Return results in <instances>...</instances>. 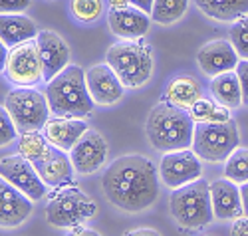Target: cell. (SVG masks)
I'll use <instances>...</instances> for the list:
<instances>
[{"instance_id":"13","label":"cell","mask_w":248,"mask_h":236,"mask_svg":"<svg viewBox=\"0 0 248 236\" xmlns=\"http://www.w3.org/2000/svg\"><path fill=\"white\" fill-rule=\"evenodd\" d=\"M70 159L79 175L95 173L108 159V143L101 137V133L88 129L70 151Z\"/></svg>"},{"instance_id":"2","label":"cell","mask_w":248,"mask_h":236,"mask_svg":"<svg viewBox=\"0 0 248 236\" xmlns=\"http://www.w3.org/2000/svg\"><path fill=\"white\" fill-rule=\"evenodd\" d=\"M145 133L153 149L161 153H173L193 147L195 121L187 110L169 101L157 103L147 115Z\"/></svg>"},{"instance_id":"26","label":"cell","mask_w":248,"mask_h":236,"mask_svg":"<svg viewBox=\"0 0 248 236\" xmlns=\"http://www.w3.org/2000/svg\"><path fill=\"white\" fill-rule=\"evenodd\" d=\"M189 8V0H155L153 10H151V20L157 24H173L181 20Z\"/></svg>"},{"instance_id":"4","label":"cell","mask_w":248,"mask_h":236,"mask_svg":"<svg viewBox=\"0 0 248 236\" xmlns=\"http://www.w3.org/2000/svg\"><path fill=\"white\" fill-rule=\"evenodd\" d=\"M108 63L125 88H141L153 74V48L143 40H121L109 46Z\"/></svg>"},{"instance_id":"5","label":"cell","mask_w":248,"mask_h":236,"mask_svg":"<svg viewBox=\"0 0 248 236\" xmlns=\"http://www.w3.org/2000/svg\"><path fill=\"white\" fill-rule=\"evenodd\" d=\"M169 208L177 224H181L183 228H191V230L204 228L215 219L211 185L199 179L185 187L173 189L169 199Z\"/></svg>"},{"instance_id":"12","label":"cell","mask_w":248,"mask_h":236,"mask_svg":"<svg viewBox=\"0 0 248 236\" xmlns=\"http://www.w3.org/2000/svg\"><path fill=\"white\" fill-rule=\"evenodd\" d=\"M240 62L231 40H213L197 52V63L204 76L217 78L226 72H234Z\"/></svg>"},{"instance_id":"38","label":"cell","mask_w":248,"mask_h":236,"mask_svg":"<svg viewBox=\"0 0 248 236\" xmlns=\"http://www.w3.org/2000/svg\"><path fill=\"white\" fill-rule=\"evenodd\" d=\"M240 199H242V208H244V217H248V183L240 185Z\"/></svg>"},{"instance_id":"30","label":"cell","mask_w":248,"mask_h":236,"mask_svg":"<svg viewBox=\"0 0 248 236\" xmlns=\"http://www.w3.org/2000/svg\"><path fill=\"white\" fill-rule=\"evenodd\" d=\"M229 34H231V44L234 46L240 60H248V16L236 20Z\"/></svg>"},{"instance_id":"10","label":"cell","mask_w":248,"mask_h":236,"mask_svg":"<svg viewBox=\"0 0 248 236\" xmlns=\"http://www.w3.org/2000/svg\"><path fill=\"white\" fill-rule=\"evenodd\" d=\"M0 177H4L18 190H22L30 201H40L46 195L48 185L40 179L36 167L20 153L4 157L0 161Z\"/></svg>"},{"instance_id":"39","label":"cell","mask_w":248,"mask_h":236,"mask_svg":"<svg viewBox=\"0 0 248 236\" xmlns=\"http://www.w3.org/2000/svg\"><path fill=\"white\" fill-rule=\"evenodd\" d=\"M68 236H101V234H97L95 230H90V228H74Z\"/></svg>"},{"instance_id":"22","label":"cell","mask_w":248,"mask_h":236,"mask_svg":"<svg viewBox=\"0 0 248 236\" xmlns=\"http://www.w3.org/2000/svg\"><path fill=\"white\" fill-rule=\"evenodd\" d=\"M201 97H202V85L199 83V79L191 76H177L165 88V101L187 111Z\"/></svg>"},{"instance_id":"31","label":"cell","mask_w":248,"mask_h":236,"mask_svg":"<svg viewBox=\"0 0 248 236\" xmlns=\"http://www.w3.org/2000/svg\"><path fill=\"white\" fill-rule=\"evenodd\" d=\"M16 135H18V129H16L8 110L0 105V147H6L8 143H12L16 139Z\"/></svg>"},{"instance_id":"23","label":"cell","mask_w":248,"mask_h":236,"mask_svg":"<svg viewBox=\"0 0 248 236\" xmlns=\"http://www.w3.org/2000/svg\"><path fill=\"white\" fill-rule=\"evenodd\" d=\"M195 4L217 22H236L248 16V0H195Z\"/></svg>"},{"instance_id":"29","label":"cell","mask_w":248,"mask_h":236,"mask_svg":"<svg viewBox=\"0 0 248 236\" xmlns=\"http://www.w3.org/2000/svg\"><path fill=\"white\" fill-rule=\"evenodd\" d=\"M72 14L79 22H95L103 14L101 0H72Z\"/></svg>"},{"instance_id":"9","label":"cell","mask_w":248,"mask_h":236,"mask_svg":"<svg viewBox=\"0 0 248 236\" xmlns=\"http://www.w3.org/2000/svg\"><path fill=\"white\" fill-rule=\"evenodd\" d=\"M4 72L16 88H34L38 81L44 79L42 58L36 40H28L24 44L10 48Z\"/></svg>"},{"instance_id":"19","label":"cell","mask_w":248,"mask_h":236,"mask_svg":"<svg viewBox=\"0 0 248 236\" xmlns=\"http://www.w3.org/2000/svg\"><path fill=\"white\" fill-rule=\"evenodd\" d=\"M211 201L215 217L220 220H236L244 214L240 187L229 179H218L211 183Z\"/></svg>"},{"instance_id":"11","label":"cell","mask_w":248,"mask_h":236,"mask_svg":"<svg viewBox=\"0 0 248 236\" xmlns=\"http://www.w3.org/2000/svg\"><path fill=\"white\" fill-rule=\"evenodd\" d=\"M202 175L201 157L193 149L165 153L161 159V181L169 189H179L189 183L199 181Z\"/></svg>"},{"instance_id":"40","label":"cell","mask_w":248,"mask_h":236,"mask_svg":"<svg viewBox=\"0 0 248 236\" xmlns=\"http://www.w3.org/2000/svg\"><path fill=\"white\" fill-rule=\"evenodd\" d=\"M108 2H109L111 8H127V6H131L129 0H108Z\"/></svg>"},{"instance_id":"15","label":"cell","mask_w":248,"mask_h":236,"mask_svg":"<svg viewBox=\"0 0 248 236\" xmlns=\"http://www.w3.org/2000/svg\"><path fill=\"white\" fill-rule=\"evenodd\" d=\"M32 203L22 190L0 177V226L16 228L32 214Z\"/></svg>"},{"instance_id":"32","label":"cell","mask_w":248,"mask_h":236,"mask_svg":"<svg viewBox=\"0 0 248 236\" xmlns=\"http://www.w3.org/2000/svg\"><path fill=\"white\" fill-rule=\"evenodd\" d=\"M32 0H0V14H22Z\"/></svg>"},{"instance_id":"3","label":"cell","mask_w":248,"mask_h":236,"mask_svg":"<svg viewBox=\"0 0 248 236\" xmlns=\"http://www.w3.org/2000/svg\"><path fill=\"white\" fill-rule=\"evenodd\" d=\"M46 99L56 117L84 119L93 111V97L90 95L86 72L79 66H68L48 81Z\"/></svg>"},{"instance_id":"20","label":"cell","mask_w":248,"mask_h":236,"mask_svg":"<svg viewBox=\"0 0 248 236\" xmlns=\"http://www.w3.org/2000/svg\"><path fill=\"white\" fill-rule=\"evenodd\" d=\"M88 129V123L79 117H54L46 121L42 131L54 147L62 151H72L74 145L84 137Z\"/></svg>"},{"instance_id":"6","label":"cell","mask_w":248,"mask_h":236,"mask_svg":"<svg viewBox=\"0 0 248 236\" xmlns=\"http://www.w3.org/2000/svg\"><path fill=\"white\" fill-rule=\"evenodd\" d=\"M240 145V133L236 123L217 121V123H195L193 151L201 161L224 163Z\"/></svg>"},{"instance_id":"24","label":"cell","mask_w":248,"mask_h":236,"mask_svg":"<svg viewBox=\"0 0 248 236\" xmlns=\"http://www.w3.org/2000/svg\"><path fill=\"white\" fill-rule=\"evenodd\" d=\"M211 92L213 97L229 110H236L242 105V90H240V79L236 72H226L211 81Z\"/></svg>"},{"instance_id":"36","label":"cell","mask_w":248,"mask_h":236,"mask_svg":"<svg viewBox=\"0 0 248 236\" xmlns=\"http://www.w3.org/2000/svg\"><path fill=\"white\" fill-rule=\"evenodd\" d=\"M8 54H10V48L0 40V72L6 70V63H8Z\"/></svg>"},{"instance_id":"1","label":"cell","mask_w":248,"mask_h":236,"mask_svg":"<svg viewBox=\"0 0 248 236\" xmlns=\"http://www.w3.org/2000/svg\"><path fill=\"white\" fill-rule=\"evenodd\" d=\"M106 199L123 212H141L159 197V175L155 165L143 155L115 159L101 177Z\"/></svg>"},{"instance_id":"25","label":"cell","mask_w":248,"mask_h":236,"mask_svg":"<svg viewBox=\"0 0 248 236\" xmlns=\"http://www.w3.org/2000/svg\"><path fill=\"white\" fill-rule=\"evenodd\" d=\"M191 117L195 123H217V121H231V110L220 105L217 99L201 97L191 110Z\"/></svg>"},{"instance_id":"16","label":"cell","mask_w":248,"mask_h":236,"mask_svg":"<svg viewBox=\"0 0 248 236\" xmlns=\"http://www.w3.org/2000/svg\"><path fill=\"white\" fill-rule=\"evenodd\" d=\"M36 44L42 58V68H44V81H50L56 78L62 70L68 68L70 62V48L60 34L52 30H42L36 36Z\"/></svg>"},{"instance_id":"14","label":"cell","mask_w":248,"mask_h":236,"mask_svg":"<svg viewBox=\"0 0 248 236\" xmlns=\"http://www.w3.org/2000/svg\"><path fill=\"white\" fill-rule=\"evenodd\" d=\"M86 81L90 95L99 105H113L123 97L125 85L121 83L117 74L111 70L109 63H95L86 72Z\"/></svg>"},{"instance_id":"8","label":"cell","mask_w":248,"mask_h":236,"mask_svg":"<svg viewBox=\"0 0 248 236\" xmlns=\"http://www.w3.org/2000/svg\"><path fill=\"white\" fill-rule=\"evenodd\" d=\"M4 107L8 110L16 129L20 133L44 129V125L52 113L46 95L40 94L34 88L12 90L4 99Z\"/></svg>"},{"instance_id":"27","label":"cell","mask_w":248,"mask_h":236,"mask_svg":"<svg viewBox=\"0 0 248 236\" xmlns=\"http://www.w3.org/2000/svg\"><path fill=\"white\" fill-rule=\"evenodd\" d=\"M224 179L236 185L248 183V149L238 147L236 151L224 161Z\"/></svg>"},{"instance_id":"34","label":"cell","mask_w":248,"mask_h":236,"mask_svg":"<svg viewBox=\"0 0 248 236\" xmlns=\"http://www.w3.org/2000/svg\"><path fill=\"white\" fill-rule=\"evenodd\" d=\"M231 236H248V217H238L236 220H232L231 226Z\"/></svg>"},{"instance_id":"35","label":"cell","mask_w":248,"mask_h":236,"mask_svg":"<svg viewBox=\"0 0 248 236\" xmlns=\"http://www.w3.org/2000/svg\"><path fill=\"white\" fill-rule=\"evenodd\" d=\"M153 2H155V0H129L131 6H135V8L143 10V12H147L149 16H151V10H153Z\"/></svg>"},{"instance_id":"18","label":"cell","mask_w":248,"mask_h":236,"mask_svg":"<svg viewBox=\"0 0 248 236\" xmlns=\"http://www.w3.org/2000/svg\"><path fill=\"white\" fill-rule=\"evenodd\" d=\"M109 30L121 40H141L149 32L151 16L135 6L111 8L108 14Z\"/></svg>"},{"instance_id":"7","label":"cell","mask_w":248,"mask_h":236,"mask_svg":"<svg viewBox=\"0 0 248 236\" xmlns=\"http://www.w3.org/2000/svg\"><path fill=\"white\" fill-rule=\"evenodd\" d=\"M97 212V205L78 187H60L46 206V220L56 228H78Z\"/></svg>"},{"instance_id":"33","label":"cell","mask_w":248,"mask_h":236,"mask_svg":"<svg viewBox=\"0 0 248 236\" xmlns=\"http://www.w3.org/2000/svg\"><path fill=\"white\" fill-rule=\"evenodd\" d=\"M234 72H236V76H238V79H240L242 105H248V60H240Z\"/></svg>"},{"instance_id":"37","label":"cell","mask_w":248,"mask_h":236,"mask_svg":"<svg viewBox=\"0 0 248 236\" xmlns=\"http://www.w3.org/2000/svg\"><path fill=\"white\" fill-rule=\"evenodd\" d=\"M123 236H161V234L157 230H153V228H137V230L125 232Z\"/></svg>"},{"instance_id":"17","label":"cell","mask_w":248,"mask_h":236,"mask_svg":"<svg viewBox=\"0 0 248 236\" xmlns=\"http://www.w3.org/2000/svg\"><path fill=\"white\" fill-rule=\"evenodd\" d=\"M32 165L36 167L40 179L48 187H66L72 181L74 171H76L72 165V159L66 155V151L54 147L52 143L46 149V153L38 161H34Z\"/></svg>"},{"instance_id":"28","label":"cell","mask_w":248,"mask_h":236,"mask_svg":"<svg viewBox=\"0 0 248 236\" xmlns=\"http://www.w3.org/2000/svg\"><path fill=\"white\" fill-rule=\"evenodd\" d=\"M48 147H50V141L40 131H26L20 135V155L26 157L30 163L42 157Z\"/></svg>"},{"instance_id":"21","label":"cell","mask_w":248,"mask_h":236,"mask_svg":"<svg viewBox=\"0 0 248 236\" xmlns=\"http://www.w3.org/2000/svg\"><path fill=\"white\" fill-rule=\"evenodd\" d=\"M38 28L34 20L24 14H0V40L8 48L24 44L28 40H36Z\"/></svg>"}]
</instances>
